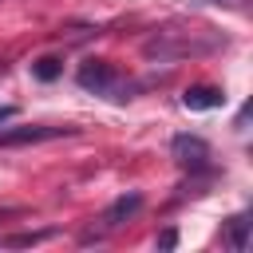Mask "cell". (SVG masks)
<instances>
[{
    "instance_id": "5b68a950",
    "label": "cell",
    "mask_w": 253,
    "mask_h": 253,
    "mask_svg": "<svg viewBox=\"0 0 253 253\" xmlns=\"http://www.w3.org/2000/svg\"><path fill=\"white\" fill-rule=\"evenodd\" d=\"M138 210H142V194H134V190H130V194H119V198L107 206L103 225H107V229H115V225H123V221H126L130 213H138Z\"/></svg>"
},
{
    "instance_id": "7a4b0ae2",
    "label": "cell",
    "mask_w": 253,
    "mask_h": 253,
    "mask_svg": "<svg viewBox=\"0 0 253 253\" xmlns=\"http://www.w3.org/2000/svg\"><path fill=\"white\" fill-rule=\"evenodd\" d=\"M75 79H79L83 91H95V95H111V91L119 87V71H115V63H107V59H87Z\"/></svg>"
},
{
    "instance_id": "3957f363",
    "label": "cell",
    "mask_w": 253,
    "mask_h": 253,
    "mask_svg": "<svg viewBox=\"0 0 253 253\" xmlns=\"http://www.w3.org/2000/svg\"><path fill=\"white\" fill-rule=\"evenodd\" d=\"M63 134H75V126H8L0 130V146H32V142H51V138H63Z\"/></svg>"
},
{
    "instance_id": "8fae6325",
    "label": "cell",
    "mask_w": 253,
    "mask_h": 253,
    "mask_svg": "<svg viewBox=\"0 0 253 253\" xmlns=\"http://www.w3.org/2000/svg\"><path fill=\"white\" fill-rule=\"evenodd\" d=\"M12 115H16V107H8V103H0V126H4V123H8Z\"/></svg>"
},
{
    "instance_id": "277c9868",
    "label": "cell",
    "mask_w": 253,
    "mask_h": 253,
    "mask_svg": "<svg viewBox=\"0 0 253 253\" xmlns=\"http://www.w3.org/2000/svg\"><path fill=\"white\" fill-rule=\"evenodd\" d=\"M182 107L186 111H217V107H225V91L210 87V83H194L182 91Z\"/></svg>"
},
{
    "instance_id": "6da1fadb",
    "label": "cell",
    "mask_w": 253,
    "mask_h": 253,
    "mask_svg": "<svg viewBox=\"0 0 253 253\" xmlns=\"http://www.w3.org/2000/svg\"><path fill=\"white\" fill-rule=\"evenodd\" d=\"M170 158L186 170H206L210 166V142L202 134H174L170 138Z\"/></svg>"
},
{
    "instance_id": "8992f818",
    "label": "cell",
    "mask_w": 253,
    "mask_h": 253,
    "mask_svg": "<svg viewBox=\"0 0 253 253\" xmlns=\"http://www.w3.org/2000/svg\"><path fill=\"white\" fill-rule=\"evenodd\" d=\"M229 245H233L237 253L249 249V213H237V217L229 221Z\"/></svg>"
},
{
    "instance_id": "ba28073f",
    "label": "cell",
    "mask_w": 253,
    "mask_h": 253,
    "mask_svg": "<svg viewBox=\"0 0 253 253\" xmlns=\"http://www.w3.org/2000/svg\"><path fill=\"white\" fill-rule=\"evenodd\" d=\"M51 237V229H40V233H16V237H0V245L4 249H24V245H40V241H47Z\"/></svg>"
},
{
    "instance_id": "30bf717a",
    "label": "cell",
    "mask_w": 253,
    "mask_h": 253,
    "mask_svg": "<svg viewBox=\"0 0 253 253\" xmlns=\"http://www.w3.org/2000/svg\"><path fill=\"white\" fill-rule=\"evenodd\" d=\"M174 245H178V229L170 225V229H162V233H158V249H174Z\"/></svg>"
},
{
    "instance_id": "52a82bcc",
    "label": "cell",
    "mask_w": 253,
    "mask_h": 253,
    "mask_svg": "<svg viewBox=\"0 0 253 253\" xmlns=\"http://www.w3.org/2000/svg\"><path fill=\"white\" fill-rule=\"evenodd\" d=\"M59 71H63V63H59L55 55H40V59L32 63V75H36V79H43V83L59 79Z\"/></svg>"
},
{
    "instance_id": "9c48e42d",
    "label": "cell",
    "mask_w": 253,
    "mask_h": 253,
    "mask_svg": "<svg viewBox=\"0 0 253 253\" xmlns=\"http://www.w3.org/2000/svg\"><path fill=\"white\" fill-rule=\"evenodd\" d=\"M198 4H213V8H233V12H245L249 0H198Z\"/></svg>"
}]
</instances>
